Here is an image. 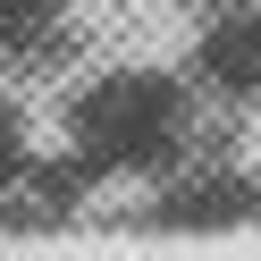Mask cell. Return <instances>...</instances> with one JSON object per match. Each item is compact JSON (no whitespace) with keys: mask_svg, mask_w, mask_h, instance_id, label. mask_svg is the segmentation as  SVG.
<instances>
[{"mask_svg":"<svg viewBox=\"0 0 261 261\" xmlns=\"http://www.w3.org/2000/svg\"><path fill=\"white\" fill-rule=\"evenodd\" d=\"M186 9H202V17H219V9H236V0H186Z\"/></svg>","mask_w":261,"mask_h":261,"instance_id":"277c9868","label":"cell"},{"mask_svg":"<svg viewBox=\"0 0 261 261\" xmlns=\"http://www.w3.org/2000/svg\"><path fill=\"white\" fill-rule=\"evenodd\" d=\"M227 126V93L202 68H101L68 93L59 143L93 177H186Z\"/></svg>","mask_w":261,"mask_h":261,"instance_id":"6da1fadb","label":"cell"},{"mask_svg":"<svg viewBox=\"0 0 261 261\" xmlns=\"http://www.w3.org/2000/svg\"><path fill=\"white\" fill-rule=\"evenodd\" d=\"M194 68L227 93V101H261V0H236L219 17H202V51Z\"/></svg>","mask_w":261,"mask_h":261,"instance_id":"7a4b0ae2","label":"cell"},{"mask_svg":"<svg viewBox=\"0 0 261 261\" xmlns=\"http://www.w3.org/2000/svg\"><path fill=\"white\" fill-rule=\"evenodd\" d=\"M59 9H68V0H0V59H25L59 25Z\"/></svg>","mask_w":261,"mask_h":261,"instance_id":"3957f363","label":"cell"}]
</instances>
